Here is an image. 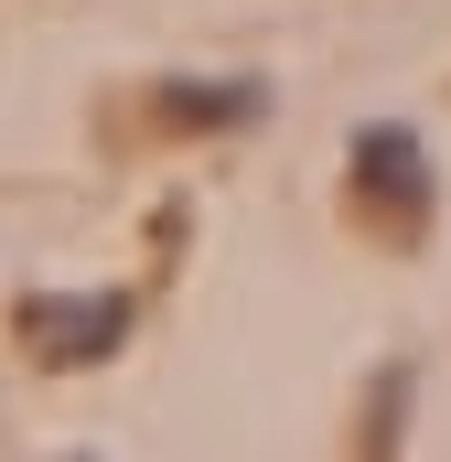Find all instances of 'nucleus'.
Instances as JSON below:
<instances>
[{
    "label": "nucleus",
    "mask_w": 451,
    "mask_h": 462,
    "mask_svg": "<svg viewBox=\"0 0 451 462\" xmlns=\"http://www.w3.org/2000/svg\"><path fill=\"white\" fill-rule=\"evenodd\" d=\"M354 194L387 205V216H430V162H419V140H409L398 118H376V129L354 140Z\"/></svg>",
    "instance_id": "1"
},
{
    "label": "nucleus",
    "mask_w": 451,
    "mask_h": 462,
    "mask_svg": "<svg viewBox=\"0 0 451 462\" xmlns=\"http://www.w3.org/2000/svg\"><path fill=\"white\" fill-rule=\"evenodd\" d=\"M22 323H32V345H43V355H108L129 312H118L108 291H97V312H65V291H43V301H32Z\"/></svg>",
    "instance_id": "2"
},
{
    "label": "nucleus",
    "mask_w": 451,
    "mask_h": 462,
    "mask_svg": "<svg viewBox=\"0 0 451 462\" xmlns=\"http://www.w3.org/2000/svg\"><path fill=\"white\" fill-rule=\"evenodd\" d=\"M258 76H226V87H161V108L172 118H258Z\"/></svg>",
    "instance_id": "3"
}]
</instances>
